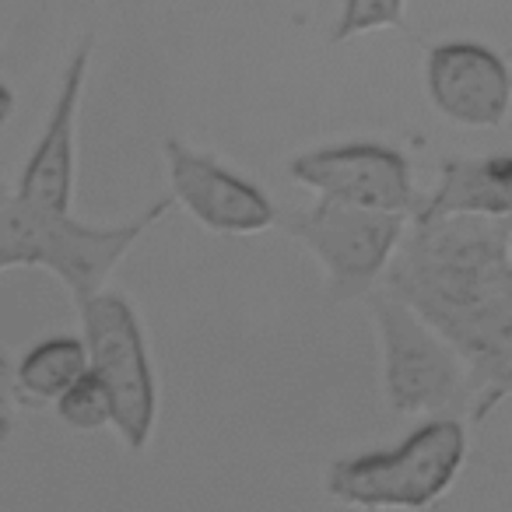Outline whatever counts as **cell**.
<instances>
[{
  "label": "cell",
  "instance_id": "9a60e30c",
  "mask_svg": "<svg viewBox=\"0 0 512 512\" xmlns=\"http://www.w3.org/2000/svg\"><path fill=\"white\" fill-rule=\"evenodd\" d=\"M11 432V369L0 355V442Z\"/></svg>",
  "mask_w": 512,
  "mask_h": 512
},
{
  "label": "cell",
  "instance_id": "30bf717a",
  "mask_svg": "<svg viewBox=\"0 0 512 512\" xmlns=\"http://www.w3.org/2000/svg\"><path fill=\"white\" fill-rule=\"evenodd\" d=\"M95 39L85 36L74 57L67 60L64 81H60L57 106H53L46 130L39 144L32 148L29 165L18 179V197L29 200L32 207H43L53 214H71L74 197V134H78V109L85 95L88 64H92Z\"/></svg>",
  "mask_w": 512,
  "mask_h": 512
},
{
  "label": "cell",
  "instance_id": "7c38bea8",
  "mask_svg": "<svg viewBox=\"0 0 512 512\" xmlns=\"http://www.w3.org/2000/svg\"><path fill=\"white\" fill-rule=\"evenodd\" d=\"M92 369L88 362V348L78 337H50V341H39L29 355L18 362L15 386L22 390V397L36 400H53L57 404L74 383H78L85 372Z\"/></svg>",
  "mask_w": 512,
  "mask_h": 512
},
{
  "label": "cell",
  "instance_id": "8992f818",
  "mask_svg": "<svg viewBox=\"0 0 512 512\" xmlns=\"http://www.w3.org/2000/svg\"><path fill=\"white\" fill-rule=\"evenodd\" d=\"M407 218L376 214L362 207L316 200L313 207L288 214V235L316 256L337 299L372 295L379 278H386L407 235Z\"/></svg>",
  "mask_w": 512,
  "mask_h": 512
},
{
  "label": "cell",
  "instance_id": "2e32d148",
  "mask_svg": "<svg viewBox=\"0 0 512 512\" xmlns=\"http://www.w3.org/2000/svg\"><path fill=\"white\" fill-rule=\"evenodd\" d=\"M11 113H15V92H11V88L0 81V127L11 120Z\"/></svg>",
  "mask_w": 512,
  "mask_h": 512
},
{
  "label": "cell",
  "instance_id": "ba28073f",
  "mask_svg": "<svg viewBox=\"0 0 512 512\" xmlns=\"http://www.w3.org/2000/svg\"><path fill=\"white\" fill-rule=\"evenodd\" d=\"M172 200L190 211L197 225L218 235H256L278 225V207L260 186L228 172L218 158L186 148L183 141H165Z\"/></svg>",
  "mask_w": 512,
  "mask_h": 512
},
{
  "label": "cell",
  "instance_id": "4fadbf2b",
  "mask_svg": "<svg viewBox=\"0 0 512 512\" xmlns=\"http://www.w3.org/2000/svg\"><path fill=\"white\" fill-rule=\"evenodd\" d=\"M57 414L78 432H99V428L113 425V397L102 386V379L92 369L57 400Z\"/></svg>",
  "mask_w": 512,
  "mask_h": 512
},
{
  "label": "cell",
  "instance_id": "6da1fadb",
  "mask_svg": "<svg viewBox=\"0 0 512 512\" xmlns=\"http://www.w3.org/2000/svg\"><path fill=\"white\" fill-rule=\"evenodd\" d=\"M512 221H414L386 288L467 365L463 411L474 425L512 397Z\"/></svg>",
  "mask_w": 512,
  "mask_h": 512
},
{
  "label": "cell",
  "instance_id": "7a4b0ae2",
  "mask_svg": "<svg viewBox=\"0 0 512 512\" xmlns=\"http://www.w3.org/2000/svg\"><path fill=\"white\" fill-rule=\"evenodd\" d=\"M172 204L176 200L169 193L123 225H85L71 214L32 207L0 179V274L8 267H46L81 306L106 292L116 264L172 211Z\"/></svg>",
  "mask_w": 512,
  "mask_h": 512
},
{
  "label": "cell",
  "instance_id": "5b68a950",
  "mask_svg": "<svg viewBox=\"0 0 512 512\" xmlns=\"http://www.w3.org/2000/svg\"><path fill=\"white\" fill-rule=\"evenodd\" d=\"M78 313L92 372L113 397V428L130 449H144L158 418V383L141 320L134 306L116 292L81 302Z\"/></svg>",
  "mask_w": 512,
  "mask_h": 512
},
{
  "label": "cell",
  "instance_id": "9c48e42d",
  "mask_svg": "<svg viewBox=\"0 0 512 512\" xmlns=\"http://www.w3.org/2000/svg\"><path fill=\"white\" fill-rule=\"evenodd\" d=\"M425 92L456 127L495 130L509 120L512 71L484 43H442L425 57Z\"/></svg>",
  "mask_w": 512,
  "mask_h": 512
},
{
  "label": "cell",
  "instance_id": "5bb4252c",
  "mask_svg": "<svg viewBox=\"0 0 512 512\" xmlns=\"http://www.w3.org/2000/svg\"><path fill=\"white\" fill-rule=\"evenodd\" d=\"M407 0H344L341 15L330 32V43H351V39L372 36L404 25Z\"/></svg>",
  "mask_w": 512,
  "mask_h": 512
},
{
  "label": "cell",
  "instance_id": "3957f363",
  "mask_svg": "<svg viewBox=\"0 0 512 512\" xmlns=\"http://www.w3.org/2000/svg\"><path fill=\"white\" fill-rule=\"evenodd\" d=\"M467 463V428L456 418H432L400 446L337 460L327 491L341 505L365 512H418L435 505Z\"/></svg>",
  "mask_w": 512,
  "mask_h": 512
},
{
  "label": "cell",
  "instance_id": "8fae6325",
  "mask_svg": "<svg viewBox=\"0 0 512 512\" xmlns=\"http://www.w3.org/2000/svg\"><path fill=\"white\" fill-rule=\"evenodd\" d=\"M439 218H491L512 221V155L498 158H449L439 183L418 204L414 221Z\"/></svg>",
  "mask_w": 512,
  "mask_h": 512
},
{
  "label": "cell",
  "instance_id": "e0dca14e",
  "mask_svg": "<svg viewBox=\"0 0 512 512\" xmlns=\"http://www.w3.org/2000/svg\"><path fill=\"white\" fill-rule=\"evenodd\" d=\"M509 264H512V228H509Z\"/></svg>",
  "mask_w": 512,
  "mask_h": 512
},
{
  "label": "cell",
  "instance_id": "52a82bcc",
  "mask_svg": "<svg viewBox=\"0 0 512 512\" xmlns=\"http://www.w3.org/2000/svg\"><path fill=\"white\" fill-rule=\"evenodd\" d=\"M288 176L313 190L320 200H337V204L376 214H397V218L418 214L411 162L397 148L376 141L330 144V148L295 155L288 162Z\"/></svg>",
  "mask_w": 512,
  "mask_h": 512
},
{
  "label": "cell",
  "instance_id": "277c9868",
  "mask_svg": "<svg viewBox=\"0 0 512 512\" xmlns=\"http://www.w3.org/2000/svg\"><path fill=\"white\" fill-rule=\"evenodd\" d=\"M383 344V386L397 414H439L463 407L467 365L404 299L379 288L369 295Z\"/></svg>",
  "mask_w": 512,
  "mask_h": 512
}]
</instances>
